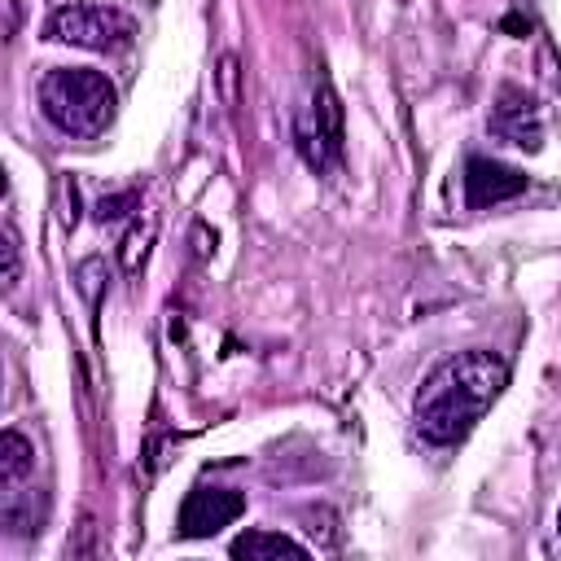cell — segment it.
Returning a JSON list of instances; mask_svg holds the SVG:
<instances>
[{"label":"cell","mask_w":561,"mask_h":561,"mask_svg":"<svg viewBox=\"0 0 561 561\" xmlns=\"http://www.w3.org/2000/svg\"><path fill=\"white\" fill-rule=\"evenodd\" d=\"M504 381H508V368L491 351H460V355L443 359L425 377V386L416 394V430H421V438H430L438 447L460 443L482 421V412L495 403Z\"/></svg>","instance_id":"obj_1"},{"label":"cell","mask_w":561,"mask_h":561,"mask_svg":"<svg viewBox=\"0 0 561 561\" xmlns=\"http://www.w3.org/2000/svg\"><path fill=\"white\" fill-rule=\"evenodd\" d=\"M114 105H118L114 83L101 70H88V66H57L39 83V110H44V118L57 131L79 136V140L101 136L114 123Z\"/></svg>","instance_id":"obj_2"},{"label":"cell","mask_w":561,"mask_h":561,"mask_svg":"<svg viewBox=\"0 0 561 561\" xmlns=\"http://www.w3.org/2000/svg\"><path fill=\"white\" fill-rule=\"evenodd\" d=\"M48 35L61 44L114 53V48H127L136 39V18L118 4H61L48 18Z\"/></svg>","instance_id":"obj_3"},{"label":"cell","mask_w":561,"mask_h":561,"mask_svg":"<svg viewBox=\"0 0 561 561\" xmlns=\"http://www.w3.org/2000/svg\"><path fill=\"white\" fill-rule=\"evenodd\" d=\"M245 513V495L232 486H193L180 504V539H206Z\"/></svg>","instance_id":"obj_4"},{"label":"cell","mask_w":561,"mask_h":561,"mask_svg":"<svg viewBox=\"0 0 561 561\" xmlns=\"http://www.w3.org/2000/svg\"><path fill=\"white\" fill-rule=\"evenodd\" d=\"M298 149H302V158L311 167H329L337 158V149H342V118H337V101L329 96V88L298 118Z\"/></svg>","instance_id":"obj_5"},{"label":"cell","mask_w":561,"mask_h":561,"mask_svg":"<svg viewBox=\"0 0 561 561\" xmlns=\"http://www.w3.org/2000/svg\"><path fill=\"white\" fill-rule=\"evenodd\" d=\"M522 188H526V171L504 167L495 158H469V167H465V197H469L473 210L495 206V202H508Z\"/></svg>","instance_id":"obj_6"},{"label":"cell","mask_w":561,"mask_h":561,"mask_svg":"<svg viewBox=\"0 0 561 561\" xmlns=\"http://www.w3.org/2000/svg\"><path fill=\"white\" fill-rule=\"evenodd\" d=\"M491 127H495L504 140L522 145V149H539V110H535V101H530L526 92H517V88H504V92H500V105H495V114H491Z\"/></svg>","instance_id":"obj_7"},{"label":"cell","mask_w":561,"mask_h":561,"mask_svg":"<svg viewBox=\"0 0 561 561\" xmlns=\"http://www.w3.org/2000/svg\"><path fill=\"white\" fill-rule=\"evenodd\" d=\"M232 557H307V548L289 535H272V530H245L232 539Z\"/></svg>","instance_id":"obj_8"},{"label":"cell","mask_w":561,"mask_h":561,"mask_svg":"<svg viewBox=\"0 0 561 561\" xmlns=\"http://www.w3.org/2000/svg\"><path fill=\"white\" fill-rule=\"evenodd\" d=\"M31 465H35V447L18 430H4V438H0V482L4 486H18Z\"/></svg>","instance_id":"obj_9"},{"label":"cell","mask_w":561,"mask_h":561,"mask_svg":"<svg viewBox=\"0 0 561 561\" xmlns=\"http://www.w3.org/2000/svg\"><path fill=\"white\" fill-rule=\"evenodd\" d=\"M18 280V228L13 219H4V285Z\"/></svg>","instance_id":"obj_10"},{"label":"cell","mask_w":561,"mask_h":561,"mask_svg":"<svg viewBox=\"0 0 561 561\" xmlns=\"http://www.w3.org/2000/svg\"><path fill=\"white\" fill-rule=\"evenodd\" d=\"M557 530H561V517H557Z\"/></svg>","instance_id":"obj_11"}]
</instances>
